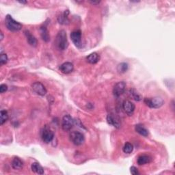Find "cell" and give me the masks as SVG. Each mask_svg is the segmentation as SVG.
I'll return each instance as SVG.
<instances>
[{
    "mask_svg": "<svg viewBox=\"0 0 175 175\" xmlns=\"http://www.w3.org/2000/svg\"><path fill=\"white\" fill-rule=\"evenodd\" d=\"M56 43L57 47L60 50H65L67 49L69 46V42L66 36V32L65 30H60L56 36Z\"/></svg>",
    "mask_w": 175,
    "mask_h": 175,
    "instance_id": "6da1fadb",
    "label": "cell"
},
{
    "mask_svg": "<svg viewBox=\"0 0 175 175\" xmlns=\"http://www.w3.org/2000/svg\"><path fill=\"white\" fill-rule=\"evenodd\" d=\"M5 25L7 29L11 31H18L22 29V24L15 21L10 15H6Z\"/></svg>",
    "mask_w": 175,
    "mask_h": 175,
    "instance_id": "7a4b0ae2",
    "label": "cell"
},
{
    "mask_svg": "<svg viewBox=\"0 0 175 175\" xmlns=\"http://www.w3.org/2000/svg\"><path fill=\"white\" fill-rule=\"evenodd\" d=\"M144 103L149 107L157 109V108H160L163 106L164 101L160 97L146 98H144Z\"/></svg>",
    "mask_w": 175,
    "mask_h": 175,
    "instance_id": "3957f363",
    "label": "cell"
},
{
    "mask_svg": "<svg viewBox=\"0 0 175 175\" xmlns=\"http://www.w3.org/2000/svg\"><path fill=\"white\" fill-rule=\"evenodd\" d=\"M75 124V120L70 115H65L62 119V127L65 131H70Z\"/></svg>",
    "mask_w": 175,
    "mask_h": 175,
    "instance_id": "277c9868",
    "label": "cell"
},
{
    "mask_svg": "<svg viewBox=\"0 0 175 175\" xmlns=\"http://www.w3.org/2000/svg\"><path fill=\"white\" fill-rule=\"evenodd\" d=\"M71 139L73 144L77 146L83 144L85 141L84 134L79 131L73 132L71 134Z\"/></svg>",
    "mask_w": 175,
    "mask_h": 175,
    "instance_id": "5b68a950",
    "label": "cell"
},
{
    "mask_svg": "<svg viewBox=\"0 0 175 175\" xmlns=\"http://www.w3.org/2000/svg\"><path fill=\"white\" fill-rule=\"evenodd\" d=\"M41 138H42L43 141L44 143L48 144V143L53 140L54 138V133L48 127H44L42 133H41Z\"/></svg>",
    "mask_w": 175,
    "mask_h": 175,
    "instance_id": "8992f818",
    "label": "cell"
},
{
    "mask_svg": "<svg viewBox=\"0 0 175 175\" xmlns=\"http://www.w3.org/2000/svg\"><path fill=\"white\" fill-rule=\"evenodd\" d=\"M71 39L72 42L75 45L78 47V48H81V33L80 30H75L71 32Z\"/></svg>",
    "mask_w": 175,
    "mask_h": 175,
    "instance_id": "52a82bcc",
    "label": "cell"
},
{
    "mask_svg": "<svg viewBox=\"0 0 175 175\" xmlns=\"http://www.w3.org/2000/svg\"><path fill=\"white\" fill-rule=\"evenodd\" d=\"M126 83L124 81L118 82L117 84L114 85L113 88V94L116 97H119L120 95H122L125 93L126 89Z\"/></svg>",
    "mask_w": 175,
    "mask_h": 175,
    "instance_id": "ba28073f",
    "label": "cell"
},
{
    "mask_svg": "<svg viewBox=\"0 0 175 175\" xmlns=\"http://www.w3.org/2000/svg\"><path fill=\"white\" fill-rule=\"evenodd\" d=\"M31 88H32L33 90L35 93L37 94L40 95V96H44L47 93L45 86H44L42 83L39 81L34 82V84L31 85Z\"/></svg>",
    "mask_w": 175,
    "mask_h": 175,
    "instance_id": "9c48e42d",
    "label": "cell"
},
{
    "mask_svg": "<svg viewBox=\"0 0 175 175\" xmlns=\"http://www.w3.org/2000/svg\"><path fill=\"white\" fill-rule=\"evenodd\" d=\"M123 109L127 115L132 116L135 109V106L134 103L129 101H125L123 103Z\"/></svg>",
    "mask_w": 175,
    "mask_h": 175,
    "instance_id": "30bf717a",
    "label": "cell"
},
{
    "mask_svg": "<svg viewBox=\"0 0 175 175\" xmlns=\"http://www.w3.org/2000/svg\"><path fill=\"white\" fill-rule=\"evenodd\" d=\"M107 121L108 124L114 126L116 128L119 129L121 125V123L120 121V119L117 116H114V114H108L107 116Z\"/></svg>",
    "mask_w": 175,
    "mask_h": 175,
    "instance_id": "8fae6325",
    "label": "cell"
},
{
    "mask_svg": "<svg viewBox=\"0 0 175 175\" xmlns=\"http://www.w3.org/2000/svg\"><path fill=\"white\" fill-rule=\"evenodd\" d=\"M73 69H74V66L71 62H69L63 63L60 66V71L62 73H65V74H69V73L73 72Z\"/></svg>",
    "mask_w": 175,
    "mask_h": 175,
    "instance_id": "7c38bea8",
    "label": "cell"
},
{
    "mask_svg": "<svg viewBox=\"0 0 175 175\" xmlns=\"http://www.w3.org/2000/svg\"><path fill=\"white\" fill-rule=\"evenodd\" d=\"M24 32L25 36H26L28 43H29L31 46L36 47L38 44V41L36 38H35V36H34L28 30H25Z\"/></svg>",
    "mask_w": 175,
    "mask_h": 175,
    "instance_id": "4fadbf2b",
    "label": "cell"
},
{
    "mask_svg": "<svg viewBox=\"0 0 175 175\" xmlns=\"http://www.w3.org/2000/svg\"><path fill=\"white\" fill-rule=\"evenodd\" d=\"M40 35L41 37H42L43 40L44 41V42H49L50 40V36L49 34V31L47 30V26L45 25H43V26L40 27Z\"/></svg>",
    "mask_w": 175,
    "mask_h": 175,
    "instance_id": "5bb4252c",
    "label": "cell"
},
{
    "mask_svg": "<svg viewBox=\"0 0 175 175\" xmlns=\"http://www.w3.org/2000/svg\"><path fill=\"white\" fill-rule=\"evenodd\" d=\"M100 60V56L97 53H93L87 56L86 60L88 63L92 64V65H94V64H97Z\"/></svg>",
    "mask_w": 175,
    "mask_h": 175,
    "instance_id": "9a60e30c",
    "label": "cell"
},
{
    "mask_svg": "<svg viewBox=\"0 0 175 175\" xmlns=\"http://www.w3.org/2000/svg\"><path fill=\"white\" fill-rule=\"evenodd\" d=\"M135 129L136 132L138 133L140 135L144 137H147L148 135V131L146 129V127L144 125H141V124L136 125L135 127Z\"/></svg>",
    "mask_w": 175,
    "mask_h": 175,
    "instance_id": "2e32d148",
    "label": "cell"
},
{
    "mask_svg": "<svg viewBox=\"0 0 175 175\" xmlns=\"http://www.w3.org/2000/svg\"><path fill=\"white\" fill-rule=\"evenodd\" d=\"M69 14V10H65V12L58 17V21L62 25H68L69 23V20L68 19V15Z\"/></svg>",
    "mask_w": 175,
    "mask_h": 175,
    "instance_id": "e0dca14e",
    "label": "cell"
},
{
    "mask_svg": "<svg viewBox=\"0 0 175 175\" xmlns=\"http://www.w3.org/2000/svg\"><path fill=\"white\" fill-rule=\"evenodd\" d=\"M23 162L17 157H15L12 161V167L15 170H21L23 168Z\"/></svg>",
    "mask_w": 175,
    "mask_h": 175,
    "instance_id": "ac0fdd59",
    "label": "cell"
},
{
    "mask_svg": "<svg viewBox=\"0 0 175 175\" xmlns=\"http://www.w3.org/2000/svg\"><path fill=\"white\" fill-rule=\"evenodd\" d=\"M31 170H32L34 173H36L38 174H43L44 173L43 168L41 166L39 163H36V162H35V163H33L31 164Z\"/></svg>",
    "mask_w": 175,
    "mask_h": 175,
    "instance_id": "d6986e66",
    "label": "cell"
},
{
    "mask_svg": "<svg viewBox=\"0 0 175 175\" xmlns=\"http://www.w3.org/2000/svg\"><path fill=\"white\" fill-rule=\"evenodd\" d=\"M151 160H152V159H151V157H149L148 155H144L140 156V157L138 159V161H137V162H138V165H144L146 164L150 163Z\"/></svg>",
    "mask_w": 175,
    "mask_h": 175,
    "instance_id": "ffe728a7",
    "label": "cell"
},
{
    "mask_svg": "<svg viewBox=\"0 0 175 175\" xmlns=\"http://www.w3.org/2000/svg\"><path fill=\"white\" fill-rule=\"evenodd\" d=\"M8 119V114L7 111L6 110H2L0 112V123L1 125H4V124L7 121Z\"/></svg>",
    "mask_w": 175,
    "mask_h": 175,
    "instance_id": "44dd1931",
    "label": "cell"
},
{
    "mask_svg": "<svg viewBox=\"0 0 175 175\" xmlns=\"http://www.w3.org/2000/svg\"><path fill=\"white\" fill-rule=\"evenodd\" d=\"M128 68H129L128 64H127L125 62H122L118 65L117 71H119V73H125L127 70H128Z\"/></svg>",
    "mask_w": 175,
    "mask_h": 175,
    "instance_id": "7402d4cb",
    "label": "cell"
},
{
    "mask_svg": "<svg viewBox=\"0 0 175 175\" xmlns=\"http://www.w3.org/2000/svg\"><path fill=\"white\" fill-rule=\"evenodd\" d=\"M123 150L125 153L129 154L131 153V152H132V151H133V146L132 144H131V143L127 142L126 144L124 145Z\"/></svg>",
    "mask_w": 175,
    "mask_h": 175,
    "instance_id": "603a6c76",
    "label": "cell"
},
{
    "mask_svg": "<svg viewBox=\"0 0 175 175\" xmlns=\"http://www.w3.org/2000/svg\"><path fill=\"white\" fill-rule=\"evenodd\" d=\"M131 97L133 98V99L135 101H140L142 99V97L141 95L138 92H137L134 89H132V90H130V93H129Z\"/></svg>",
    "mask_w": 175,
    "mask_h": 175,
    "instance_id": "cb8c5ba5",
    "label": "cell"
},
{
    "mask_svg": "<svg viewBox=\"0 0 175 175\" xmlns=\"http://www.w3.org/2000/svg\"><path fill=\"white\" fill-rule=\"evenodd\" d=\"M8 56L6 53H2L1 56H0V63L1 65H6L8 62Z\"/></svg>",
    "mask_w": 175,
    "mask_h": 175,
    "instance_id": "d4e9b609",
    "label": "cell"
},
{
    "mask_svg": "<svg viewBox=\"0 0 175 175\" xmlns=\"http://www.w3.org/2000/svg\"><path fill=\"white\" fill-rule=\"evenodd\" d=\"M130 173H131V174L133 175H137L139 174V172L137 169V168H135V166H131L130 168Z\"/></svg>",
    "mask_w": 175,
    "mask_h": 175,
    "instance_id": "484cf974",
    "label": "cell"
},
{
    "mask_svg": "<svg viewBox=\"0 0 175 175\" xmlns=\"http://www.w3.org/2000/svg\"><path fill=\"white\" fill-rule=\"evenodd\" d=\"M8 90V86L6 84H2L0 85V93H4Z\"/></svg>",
    "mask_w": 175,
    "mask_h": 175,
    "instance_id": "4316f807",
    "label": "cell"
},
{
    "mask_svg": "<svg viewBox=\"0 0 175 175\" xmlns=\"http://www.w3.org/2000/svg\"><path fill=\"white\" fill-rule=\"evenodd\" d=\"M90 3V4H94V5H96V4H98L100 3V2L98 1V2H94V1H90V2H89Z\"/></svg>",
    "mask_w": 175,
    "mask_h": 175,
    "instance_id": "83f0119b",
    "label": "cell"
},
{
    "mask_svg": "<svg viewBox=\"0 0 175 175\" xmlns=\"http://www.w3.org/2000/svg\"><path fill=\"white\" fill-rule=\"evenodd\" d=\"M19 3H20V4H27V2H24V1H19Z\"/></svg>",
    "mask_w": 175,
    "mask_h": 175,
    "instance_id": "f1b7e54d",
    "label": "cell"
},
{
    "mask_svg": "<svg viewBox=\"0 0 175 175\" xmlns=\"http://www.w3.org/2000/svg\"><path fill=\"white\" fill-rule=\"evenodd\" d=\"M0 34H1V40H2L3 39H4V34H3L2 31H1V33H0Z\"/></svg>",
    "mask_w": 175,
    "mask_h": 175,
    "instance_id": "f546056e",
    "label": "cell"
}]
</instances>
